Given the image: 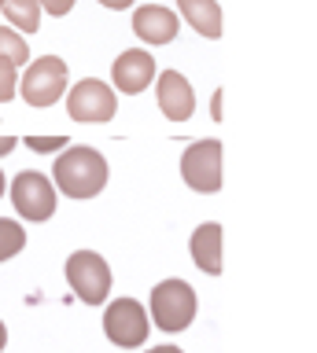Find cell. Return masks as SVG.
<instances>
[{
	"label": "cell",
	"instance_id": "obj_1",
	"mask_svg": "<svg viewBox=\"0 0 317 353\" xmlns=\"http://www.w3.org/2000/svg\"><path fill=\"white\" fill-rule=\"evenodd\" d=\"M52 176L67 199H93L107 188V159L96 148L67 143V151L52 165Z\"/></svg>",
	"mask_w": 317,
	"mask_h": 353
},
{
	"label": "cell",
	"instance_id": "obj_2",
	"mask_svg": "<svg viewBox=\"0 0 317 353\" xmlns=\"http://www.w3.org/2000/svg\"><path fill=\"white\" fill-rule=\"evenodd\" d=\"M195 309H200V298H195V287L189 280H162L151 287V324H159V331H170L177 335L195 320Z\"/></svg>",
	"mask_w": 317,
	"mask_h": 353
},
{
	"label": "cell",
	"instance_id": "obj_3",
	"mask_svg": "<svg viewBox=\"0 0 317 353\" xmlns=\"http://www.w3.org/2000/svg\"><path fill=\"white\" fill-rule=\"evenodd\" d=\"M104 335L111 339L118 350L144 346L148 335H151L148 309L140 305L137 298H115V302L104 309Z\"/></svg>",
	"mask_w": 317,
	"mask_h": 353
},
{
	"label": "cell",
	"instance_id": "obj_4",
	"mask_svg": "<svg viewBox=\"0 0 317 353\" xmlns=\"http://www.w3.org/2000/svg\"><path fill=\"white\" fill-rule=\"evenodd\" d=\"M67 283L85 305H100L111 294V265L96 250H74L67 258Z\"/></svg>",
	"mask_w": 317,
	"mask_h": 353
},
{
	"label": "cell",
	"instance_id": "obj_5",
	"mask_svg": "<svg viewBox=\"0 0 317 353\" xmlns=\"http://www.w3.org/2000/svg\"><path fill=\"white\" fill-rule=\"evenodd\" d=\"M181 181L200 195L222 192V140H195L181 154Z\"/></svg>",
	"mask_w": 317,
	"mask_h": 353
},
{
	"label": "cell",
	"instance_id": "obj_6",
	"mask_svg": "<svg viewBox=\"0 0 317 353\" xmlns=\"http://www.w3.org/2000/svg\"><path fill=\"white\" fill-rule=\"evenodd\" d=\"M19 92H23V99L30 107L59 103L63 92H67V63H63L59 55H41V59H34L26 66Z\"/></svg>",
	"mask_w": 317,
	"mask_h": 353
},
{
	"label": "cell",
	"instance_id": "obj_7",
	"mask_svg": "<svg viewBox=\"0 0 317 353\" xmlns=\"http://www.w3.org/2000/svg\"><path fill=\"white\" fill-rule=\"evenodd\" d=\"M12 203L23 221H48L56 214V184L37 170H23L12 181Z\"/></svg>",
	"mask_w": 317,
	"mask_h": 353
},
{
	"label": "cell",
	"instance_id": "obj_8",
	"mask_svg": "<svg viewBox=\"0 0 317 353\" xmlns=\"http://www.w3.org/2000/svg\"><path fill=\"white\" fill-rule=\"evenodd\" d=\"M118 110V99H115V88L104 85L100 77H85L70 88L67 96V114L74 121H85V125H96V121H111Z\"/></svg>",
	"mask_w": 317,
	"mask_h": 353
},
{
	"label": "cell",
	"instance_id": "obj_9",
	"mask_svg": "<svg viewBox=\"0 0 317 353\" xmlns=\"http://www.w3.org/2000/svg\"><path fill=\"white\" fill-rule=\"evenodd\" d=\"M155 99H159V110L170 121H184V118L195 114V92H192L189 77H184L181 70H162L159 74Z\"/></svg>",
	"mask_w": 317,
	"mask_h": 353
},
{
	"label": "cell",
	"instance_id": "obj_10",
	"mask_svg": "<svg viewBox=\"0 0 317 353\" xmlns=\"http://www.w3.org/2000/svg\"><path fill=\"white\" fill-rule=\"evenodd\" d=\"M111 77H115V88H122L126 96H137V92H144L151 85V77H155V59L140 48H129L115 59Z\"/></svg>",
	"mask_w": 317,
	"mask_h": 353
},
{
	"label": "cell",
	"instance_id": "obj_11",
	"mask_svg": "<svg viewBox=\"0 0 317 353\" xmlns=\"http://www.w3.org/2000/svg\"><path fill=\"white\" fill-rule=\"evenodd\" d=\"M133 33L148 44H170L177 37V15L170 8L159 4H144L133 11Z\"/></svg>",
	"mask_w": 317,
	"mask_h": 353
},
{
	"label": "cell",
	"instance_id": "obj_12",
	"mask_svg": "<svg viewBox=\"0 0 317 353\" xmlns=\"http://www.w3.org/2000/svg\"><path fill=\"white\" fill-rule=\"evenodd\" d=\"M222 225L218 221H203L192 232V258L206 276H222Z\"/></svg>",
	"mask_w": 317,
	"mask_h": 353
},
{
	"label": "cell",
	"instance_id": "obj_13",
	"mask_svg": "<svg viewBox=\"0 0 317 353\" xmlns=\"http://www.w3.org/2000/svg\"><path fill=\"white\" fill-rule=\"evenodd\" d=\"M177 4L192 30H200L211 41L222 37V8H218V0H177Z\"/></svg>",
	"mask_w": 317,
	"mask_h": 353
},
{
	"label": "cell",
	"instance_id": "obj_14",
	"mask_svg": "<svg viewBox=\"0 0 317 353\" xmlns=\"http://www.w3.org/2000/svg\"><path fill=\"white\" fill-rule=\"evenodd\" d=\"M4 15L12 22V30H37L41 22V4L37 0H4Z\"/></svg>",
	"mask_w": 317,
	"mask_h": 353
},
{
	"label": "cell",
	"instance_id": "obj_15",
	"mask_svg": "<svg viewBox=\"0 0 317 353\" xmlns=\"http://www.w3.org/2000/svg\"><path fill=\"white\" fill-rule=\"evenodd\" d=\"M0 59H8V63H15V66H23L30 59L26 37L19 30H12V26H0Z\"/></svg>",
	"mask_w": 317,
	"mask_h": 353
},
{
	"label": "cell",
	"instance_id": "obj_16",
	"mask_svg": "<svg viewBox=\"0 0 317 353\" xmlns=\"http://www.w3.org/2000/svg\"><path fill=\"white\" fill-rule=\"evenodd\" d=\"M23 247H26L23 225H19V221H12V217H0V261L15 258Z\"/></svg>",
	"mask_w": 317,
	"mask_h": 353
},
{
	"label": "cell",
	"instance_id": "obj_17",
	"mask_svg": "<svg viewBox=\"0 0 317 353\" xmlns=\"http://www.w3.org/2000/svg\"><path fill=\"white\" fill-rule=\"evenodd\" d=\"M19 92V66L0 59V103H12Z\"/></svg>",
	"mask_w": 317,
	"mask_h": 353
},
{
	"label": "cell",
	"instance_id": "obj_18",
	"mask_svg": "<svg viewBox=\"0 0 317 353\" xmlns=\"http://www.w3.org/2000/svg\"><path fill=\"white\" fill-rule=\"evenodd\" d=\"M67 137H26V148L30 151H37V154H52V151H59V148H67Z\"/></svg>",
	"mask_w": 317,
	"mask_h": 353
},
{
	"label": "cell",
	"instance_id": "obj_19",
	"mask_svg": "<svg viewBox=\"0 0 317 353\" xmlns=\"http://www.w3.org/2000/svg\"><path fill=\"white\" fill-rule=\"evenodd\" d=\"M37 4L45 8L48 15H56V19H63V15H67V11L74 8V0H37Z\"/></svg>",
	"mask_w": 317,
	"mask_h": 353
},
{
	"label": "cell",
	"instance_id": "obj_20",
	"mask_svg": "<svg viewBox=\"0 0 317 353\" xmlns=\"http://www.w3.org/2000/svg\"><path fill=\"white\" fill-rule=\"evenodd\" d=\"M211 118L222 121V88H218V92L211 96Z\"/></svg>",
	"mask_w": 317,
	"mask_h": 353
},
{
	"label": "cell",
	"instance_id": "obj_21",
	"mask_svg": "<svg viewBox=\"0 0 317 353\" xmlns=\"http://www.w3.org/2000/svg\"><path fill=\"white\" fill-rule=\"evenodd\" d=\"M12 151H15V137H0V159L12 154Z\"/></svg>",
	"mask_w": 317,
	"mask_h": 353
},
{
	"label": "cell",
	"instance_id": "obj_22",
	"mask_svg": "<svg viewBox=\"0 0 317 353\" xmlns=\"http://www.w3.org/2000/svg\"><path fill=\"white\" fill-rule=\"evenodd\" d=\"M104 8H111V11H126L129 4H133V0H100Z\"/></svg>",
	"mask_w": 317,
	"mask_h": 353
},
{
	"label": "cell",
	"instance_id": "obj_23",
	"mask_svg": "<svg viewBox=\"0 0 317 353\" xmlns=\"http://www.w3.org/2000/svg\"><path fill=\"white\" fill-rule=\"evenodd\" d=\"M148 353H184V350H177V346H155V350H148Z\"/></svg>",
	"mask_w": 317,
	"mask_h": 353
},
{
	"label": "cell",
	"instance_id": "obj_24",
	"mask_svg": "<svg viewBox=\"0 0 317 353\" xmlns=\"http://www.w3.org/2000/svg\"><path fill=\"white\" fill-rule=\"evenodd\" d=\"M4 346H8V327H4V320H0V353H4Z\"/></svg>",
	"mask_w": 317,
	"mask_h": 353
},
{
	"label": "cell",
	"instance_id": "obj_25",
	"mask_svg": "<svg viewBox=\"0 0 317 353\" xmlns=\"http://www.w3.org/2000/svg\"><path fill=\"white\" fill-rule=\"evenodd\" d=\"M8 192V184H4V173H0V195H4Z\"/></svg>",
	"mask_w": 317,
	"mask_h": 353
},
{
	"label": "cell",
	"instance_id": "obj_26",
	"mask_svg": "<svg viewBox=\"0 0 317 353\" xmlns=\"http://www.w3.org/2000/svg\"><path fill=\"white\" fill-rule=\"evenodd\" d=\"M0 8H4V0H0Z\"/></svg>",
	"mask_w": 317,
	"mask_h": 353
}]
</instances>
